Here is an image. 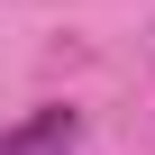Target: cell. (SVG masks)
Listing matches in <instances>:
<instances>
[{"instance_id":"obj_1","label":"cell","mask_w":155,"mask_h":155,"mask_svg":"<svg viewBox=\"0 0 155 155\" xmlns=\"http://www.w3.org/2000/svg\"><path fill=\"white\" fill-rule=\"evenodd\" d=\"M73 146H82L73 110H28L18 128H0V155H73Z\"/></svg>"}]
</instances>
